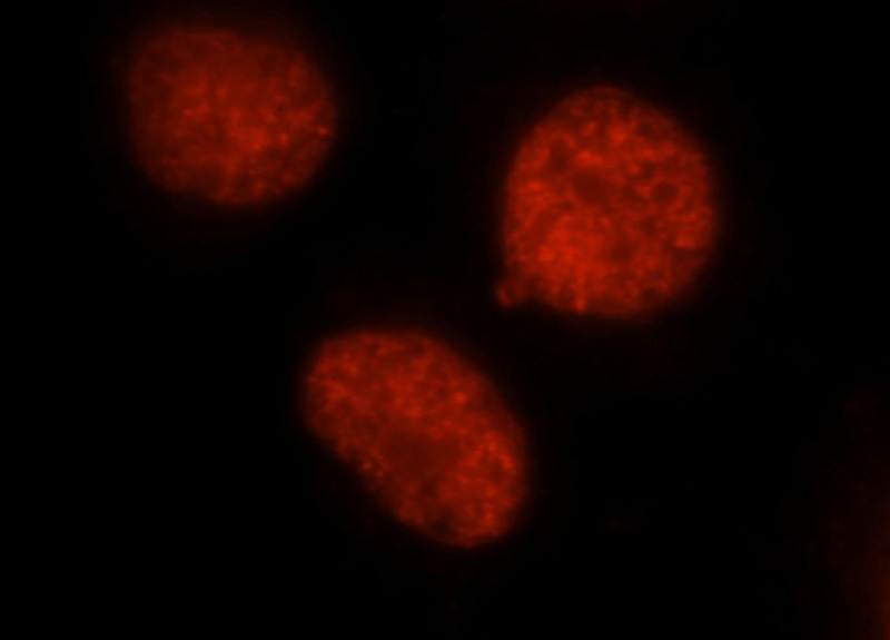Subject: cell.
I'll list each match as a JSON object with an SVG mask.
<instances>
[{
    "label": "cell",
    "mask_w": 890,
    "mask_h": 640,
    "mask_svg": "<svg viewBox=\"0 0 890 640\" xmlns=\"http://www.w3.org/2000/svg\"><path fill=\"white\" fill-rule=\"evenodd\" d=\"M594 105V114L590 104L585 114L560 110L521 149L507 269L524 296L556 306L649 312L688 286L713 249L714 169L695 134L654 106Z\"/></svg>",
    "instance_id": "cell-1"
},
{
    "label": "cell",
    "mask_w": 890,
    "mask_h": 640,
    "mask_svg": "<svg viewBox=\"0 0 890 640\" xmlns=\"http://www.w3.org/2000/svg\"><path fill=\"white\" fill-rule=\"evenodd\" d=\"M349 365L312 372L310 420L397 514L419 529L477 505L503 471L511 412L493 383L435 337L379 331Z\"/></svg>",
    "instance_id": "cell-2"
}]
</instances>
